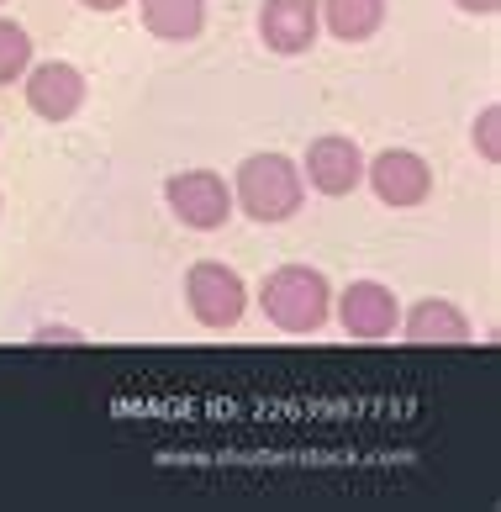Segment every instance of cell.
Instances as JSON below:
<instances>
[{
  "instance_id": "cell-17",
  "label": "cell",
  "mask_w": 501,
  "mask_h": 512,
  "mask_svg": "<svg viewBox=\"0 0 501 512\" xmlns=\"http://www.w3.org/2000/svg\"><path fill=\"white\" fill-rule=\"evenodd\" d=\"M80 6H90V11H122L127 0H80Z\"/></svg>"
},
{
  "instance_id": "cell-15",
  "label": "cell",
  "mask_w": 501,
  "mask_h": 512,
  "mask_svg": "<svg viewBox=\"0 0 501 512\" xmlns=\"http://www.w3.org/2000/svg\"><path fill=\"white\" fill-rule=\"evenodd\" d=\"M37 344H80V333H69V328H37Z\"/></svg>"
},
{
  "instance_id": "cell-10",
  "label": "cell",
  "mask_w": 501,
  "mask_h": 512,
  "mask_svg": "<svg viewBox=\"0 0 501 512\" xmlns=\"http://www.w3.org/2000/svg\"><path fill=\"white\" fill-rule=\"evenodd\" d=\"M407 338L417 349H433V344H470V317L454 307V301H417L407 312Z\"/></svg>"
},
{
  "instance_id": "cell-7",
  "label": "cell",
  "mask_w": 501,
  "mask_h": 512,
  "mask_svg": "<svg viewBox=\"0 0 501 512\" xmlns=\"http://www.w3.org/2000/svg\"><path fill=\"white\" fill-rule=\"evenodd\" d=\"M22 80H27V106H32V117H43V122H69V117H80V111H85L90 85H85V74L74 69V64H64V59L32 64Z\"/></svg>"
},
{
  "instance_id": "cell-14",
  "label": "cell",
  "mask_w": 501,
  "mask_h": 512,
  "mask_svg": "<svg viewBox=\"0 0 501 512\" xmlns=\"http://www.w3.org/2000/svg\"><path fill=\"white\" fill-rule=\"evenodd\" d=\"M470 138H475V148H480V159H486V164L501 159V106H486V111H480L475 127H470Z\"/></svg>"
},
{
  "instance_id": "cell-9",
  "label": "cell",
  "mask_w": 501,
  "mask_h": 512,
  "mask_svg": "<svg viewBox=\"0 0 501 512\" xmlns=\"http://www.w3.org/2000/svg\"><path fill=\"white\" fill-rule=\"evenodd\" d=\"M322 32V16H317V0H264L259 11V43L280 59H301L312 53Z\"/></svg>"
},
{
  "instance_id": "cell-8",
  "label": "cell",
  "mask_w": 501,
  "mask_h": 512,
  "mask_svg": "<svg viewBox=\"0 0 501 512\" xmlns=\"http://www.w3.org/2000/svg\"><path fill=\"white\" fill-rule=\"evenodd\" d=\"M338 322L349 338H364V344H380V338L396 333L401 307L396 291L380 286V280H349V291L338 296Z\"/></svg>"
},
{
  "instance_id": "cell-11",
  "label": "cell",
  "mask_w": 501,
  "mask_h": 512,
  "mask_svg": "<svg viewBox=\"0 0 501 512\" xmlns=\"http://www.w3.org/2000/svg\"><path fill=\"white\" fill-rule=\"evenodd\" d=\"M138 11L159 43H196L206 32V0H138Z\"/></svg>"
},
{
  "instance_id": "cell-3",
  "label": "cell",
  "mask_w": 501,
  "mask_h": 512,
  "mask_svg": "<svg viewBox=\"0 0 501 512\" xmlns=\"http://www.w3.org/2000/svg\"><path fill=\"white\" fill-rule=\"evenodd\" d=\"M185 307L211 333L238 328L243 312H248V286H243V275L233 264L201 259V264H190V275H185Z\"/></svg>"
},
{
  "instance_id": "cell-12",
  "label": "cell",
  "mask_w": 501,
  "mask_h": 512,
  "mask_svg": "<svg viewBox=\"0 0 501 512\" xmlns=\"http://www.w3.org/2000/svg\"><path fill=\"white\" fill-rule=\"evenodd\" d=\"M317 16L338 43H370L385 27V0H317Z\"/></svg>"
},
{
  "instance_id": "cell-13",
  "label": "cell",
  "mask_w": 501,
  "mask_h": 512,
  "mask_svg": "<svg viewBox=\"0 0 501 512\" xmlns=\"http://www.w3.org/2000/svg\"><path fill=\"white\" fill-rule=\"evenodd\" d=\"M32 69V37L27 27H16L0 16V85H16Z\"/></svg>"
},
{
  "instance_id": "cell-6",
  "label": "cell",
  "mask_w": 501,
  "mask_h": 512,
  "mask_svg": "<svg viewBox=\"0 0 501 512\" xmlns=\"http://www.w3.org/2000/svg\"><path fill=\"white\" fill-rule=\"evenodd\" d=\"M301 180L317 196H354L364 185V148L354 138H343V132H327V138H317L306 148Z\"/></svg>"
},
{
  "instance_id": "cell-5",
  "label": "cell",
  "mask_w": 501,
  "mask_h": 512,
  "mask_svg": "<svg viewBox=\"0 0 501 512\" xmlns=\"http://www.w3.org/2000/svg\"><path fill=\"white\" fill-rule=\"evenodd\" d=\"M364 180H370L375 201L391 212H412L433 196V164L412 148H385V154L364 159Z\"/></svg>"
},
{
  "instance_id": "cell-16",
  "label": "cell",
  "mask_w": 501,
  "mask_h": 512,
  "mask_svg": "<svg viewBox=\"0 0 501 512\" xmlns=\"http://www.w3.org/2000/svg\"><path fill=\"white\" fill-rule=\"evenodd\" d=\"M459 11H470V16H496L501 11V0H454Z\"/></svg>"
},
{
  "instance_id": "cell-2",
  "label": "cell",
  "mask_w": 501,
  "mask_h": 512,
  "mask_svg": "<svg viewBox=\"0 0 501 512\" xmlns=\"http://www.w3.org/2000/svg\"><path fill=\"white\" fill-rule=\"evenodd\" d=\"M259 307L280 333H317L333 317V286L312 264H280V270L264 275Z\"/></svg>"
},
{
  "instance_id": "cell-1",
  "label": "cell",
  "mask_w": 501,
  "mask_h": 512,
  "mask_svg": "<svg viewBox=\"0 0 501 512\" xmlns=\"http://www.w3.org/2000/svg\"><path fill=\"white\" fill-rule=\"evenodd\" d=\"M301 201H306V180H301L296 159H285V154H248L238 164L233 206L243 217L275 227V222H291L301 212Z\"/></svg>"
},
{
  "instance_id": "cell-4",
  "label": "cell",
  "mask_w": 501,
  "mask_h": 512,
  "mask_svg": "<svg viewBox=\"0 0 501 512\" xmlns=\"http://www.w3.org/2000/svg\"><path fill=\"white\" fill-rule=\"evenodd\" d=\"M164 201L175 212V222L190 227V233H217V227L233 222V185L217 169H180V175H169Z\"/></svg>"
}]
</instances>
